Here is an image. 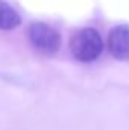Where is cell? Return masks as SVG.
I'll use <instances>...</instances> for the list:
<instances>
[{"label": "cell", "instance_id": "obj_4", "mask_svg": "<svg viewBox=\"0 0 129 130\" xmlns=\"http://www.w3.org/2000/svg\"><path fill=\"white\" fill-rule=\"evenodd\" d=\"M21 24L20 14L5 0H0V30H12Z\"/></svg>", "mask_w": 129, "mask_h": 130}, {"label": "cell", "instance_id": "obj_2", "mask_svg": "<svg viewBox=\"0 0 129 130\" xmlns=\"http://www.w3.org/2000/svg\"><path fill=\"white\" fill-rule=\"evenodd\" d=\"M28 36L33 48L46 56H53L61 48V35L47 23L33 21L28 27Z\"/></svg>", "mask_w": 129, "mask_h": 130}, {"label": "cell", "instance_id": "obj_1", "mask_svg": "<svg viewBox=\"0 0 129 130\" xmlns=\"http://www.w3.org/2000/svg\"><path fill=\"white\" fill-rule=\"evenodd\" d=\"M70 52L79 62L90 64L97 61L103 52V41L99 30L94 27H82L76 30L70 38Z\"/></svg>", "mask_w": 129, "mask_h": 130}, {"label": "cell", "instance_id": "obj_3", "mask_svg": "<svg viewBox=\"0 0 129 130\" xmlns=\"http://www.w3.org/2000/svg\"><path fill=\"white\" fill-rule=\"evenodd\" d=\"M108 50L114 59L129 61V24H119L109 30Z\"/></svg>", "mask_w": 129, "mask_h": 130}]
</instances>
